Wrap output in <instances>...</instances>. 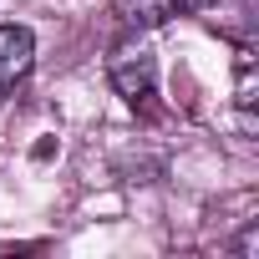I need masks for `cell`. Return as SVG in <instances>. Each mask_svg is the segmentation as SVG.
<instances>
[{"label": "cell", "mask_w": 259, "mask_h": 259, "mask_svg": "<svg viewBox=\"0 0 259 259\" xmlns=\"http://www.w3.org/2000/svg\"><path fill=\"white\" fill-rule=\"evenodd\" d=\"M239 112H244V127H254V56H249V46L239 51Z\"/></svg>", "instance_id": "cell-4"}, {"label": "cell", "mask_w": 259, "mask_h": 259, "mask_svg": "<svg viewBox=\"0 0 259 259\" xmlns=\"http://www.w3.org/2000/svg\"><path fill=\"white\" fill-rule=\"evenodd\" d=\"M107 81L138 117H158V61L143 46V36H117L107 56Z\"/></svg>", "instance_id": "cell-1"}, {"label": "cell", "mask_w": 259, "mask_h": 259, "mask_svg": "<svg viewBox=\"0 0 259 259\" xmlns=\"http://www.w3.org/2000/svg\"><path fill=\"white\" fill-rule=\"evenodd\" d=\"M36 66V36L31 26H0V102H6Z\"/></svg>", "instance_id": "cell-3"}, {"label": "cell", "mask_w": 259, "mask_h": 259, "mask_svg": "<svg viewBox=\"0 0 259 259\" xmlns=\"http://www.w3.org/2000/svg\"><path fill=\"white\" fill-rule=\"evenodd\" d=\"M219 0H112V26L117 36H143L153 26H168L173 16H193V11H208Z\"/></svg>", "instance_id": "cell-2"}]
</instances>
